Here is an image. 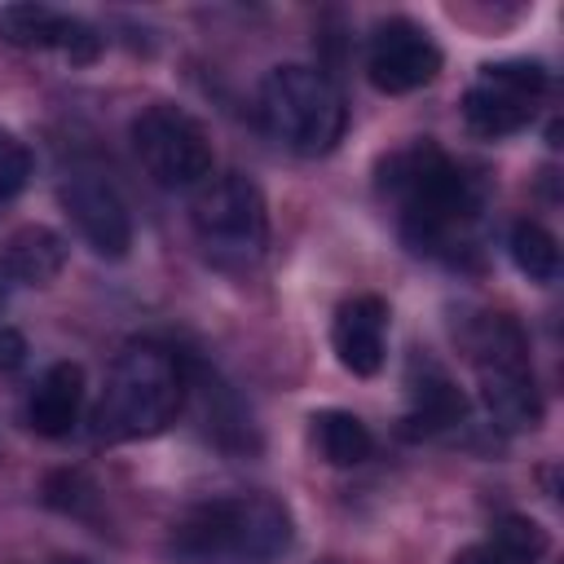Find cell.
I'll use <instances>...</instances> for the list:
<instances>
[{
    "label": "cell",
    "mask_w": 564,
    "mask_h": 564,
    "mask_svg": "<svg viewBox=\"0 0 564 564\" xmlns=\"http://www.w3.org/2000/svg\"><path fill=\"white\" fill-rule=\"evenodd\" d=\"M379 194L397 212L401 238L436 260H458L480 225L485 185L432 141H414L379 163Z\"/></svg>",
    "instance_id": "1"
},
{
    "label": "cell",
    "mask_w": 564,
    "mask_h": 564,
    "mask_svg": "<svg viewBox=\"0 0 564 564\" xmlns=\"http://www.w3.org/2000/svg\"><path fill=\"white\" fill-rule=\"evenodd\" d=\"M291 546V511L269 494H229L189 507L172 533L176 564H278Z\"/></svg>",
    "instance_id": "2"
},
{
    "label": "cell",
    "mask_w": 564,
    "mask_h": 564,
    "mask_svg": "<svg viewBox=\"0 0 564 564\" xmlns=\"http://www.w3.org/2000/svg\"><path fill=\"white\" fill-rule=\"evenodd\" d=\"M185 388L189 379L176 352H167L163 344H128L115 357L106 388L93 405L97 441L123 445V441L159 436L163 427L176 423L185 405Z\"/></svg>",
    "instance_id": "3"
},
{
    "label": "cell",
    "mask_w": 564,
    "mask_h": 564,
    "mask_svg": "<svg viewBox=\"0 0 564 564\" xmlns=\"http://www.w3.org/2000/svg\"><path fill=\"white\" fill-rule=\"evenodd\" d=\"M480 405L502 432H533L542 423V397L529 366V339L507 313H480L467 330Z\"/></svg>",
    "instance_id": "4"
},
{
    "label": "cell",
    "mask_w": 564,
    "mask_h": 564,
    "mask_svg": "<svg viewBox=\"0 0 564 564\" xmlns=\"http://www.w3.org/2000/svg\"><path fill=\"white\" fill-rule=\"evenodd\" d=\"M260 119L269 137L304 159L330 154L348 128V106L339 88L317 66H273L260 84Z\"/></svg>",
    "instance_id": "5"
},
{
    "label": "cell",
    "mask_w": 564,
    "mask_h": 564,
    "mask_svg": "<svg viewBox=\"0 0 564 564\" xmlns=\"http://www.w3.org/2000/svg\"><path fill=\"white\" fill-rule=\"evenodd\" d=\"M203 256L220 269H251L269 247V207L247 172H212L189 203Z\"/></svg>",
    "instance_id": "6"
},
{
    "label": "cell",
    "mask_w": 564,
    "mask_h": 564,
    "mask_svg": "<svg viewBox=\"0 0 564 564\" xmlns=\"http://www.w3.org/2000/svg\"><path fill=\"white\" fill-rule=\"evenodd\" d=\"M132 150L163 189H198L216 167L203 123L172 101H154L132 119Z\"/></svg>",
    "instance_id": "7"
},
{
    "label": "cell",
    "mask_w": 564,
    "mask_h": 564,
    "mask_svg": "<svg viewBox=\"0 0 564 564\" xmlns=\"http://www.w3.org/2000/svg\"><path fill=\"white\" fill-rule=\"evenodd\" d=\"M551 79L538 62H489L463 93V123L485 137L502 141L533 123Z\"/></svg>",
    "instance_id": "8"
},
{
    "label": "cell",
    "mask_w": 564,
    "mask_h": 564,
    "mask_svg": "<svg viewBox=\"0 0 564 564\" xmlns=\"http://www.w3.org/2000/svg\"><path fill=\"white\" fill-rule=\"evenodd\" d=\"M57 198H62L70 225L79 229V238L97 256H106V260H123L128 256V247H132V216H128L123 194L115 189V181L101 167H88V163L66 167L62 181H57Z\"/></svg>",
    "instance_id": "9"
},
{
    "label": "cell",
    "mask_w": 564,
    "mask_h": 564,
    "mask_svg": "<svg viewBox=\"0 0 564 564\" xmlns=\"http://www.w3.org/2000/svg\"><path fill=\"white\" fill-rule=\"evenodd\" d=\"M366 75L388 97L414 93L441 75V44L410 18H383L366 44Z\"/></svg>",
    "instance_id": "10"
},
{
    "label": "cell",
    "mask_w": 564,
    "mask_h": 564,
    "mask_svg": "<svg viewBox=\"0 0 564 564\" xmlns=\"http://www.w3.org/2000/svg\"><path fill=\"white\" fill-rule=\"evenodd\" d=\"M0 40L13 48H31V53H57L75 66H88L101 53V35L84 18L48 9V4H4Z\"/></svg>",
    "instance_id": "11"
},
{
    "label": "cell",
    "mask_w": 564,
    "mask_h": 564,
    "mask_svg": "<svg viewBox=\"0 0 564 564\" xmlns=\"http://www.w3.org/2000/svg\"><path fill=\"white\" fill-rule=\"evenodd\" d=\"M467 419V397L463 388L449 379L445 366H436L432 357H414L410 361V375H405V436H441V432H454L463 427Z\"/></svg>",
    "instance_id": "12"
},
{
    "label": "cell",
    "mask_w": 564,
    "mask_h": 564,
    "mask_svg": "<svg viewBox=\"0 0 564 564\" xmlns=\"http://www.w3.org/2000/svg\"><path fill=\"white\" fill-rule=\"evenodd\" d=\"M330 348L348 375H379L388 352V304L379 295H352L335 308L330 322Z\"/></svg>",
    "instance_id": "13"
},
{
    "label": "cell",
    "mask_w": 564,
    "mask_h": 564,
    "mask_svg": "<svg viewBox=\"0 0 564 564\" xmlns=\"http://www.w3.org/2000/svg\"><path fill=\"white\" fill-rule=\"evenodd\" d=\"M79 410H84V370L75 361H57L35 379L26 397V427L35 436L62 441L79 423Z\"/></svg>",
    "instance_id": "14"
},
{
    "label": "cell",
    "mask_w": 564,
    "mask_h": 564,
    "mask_svg": "<svg viewBox=\"0 0 564 564\" xmlns=\"http://www.w3.org/2000/svg\"><path fill=\"white\" fill-rule=\"evenodd\" d=\"M62 264H66V242L44 225H26L0 247V291L44 286L62 273Z\"/></svg>",
    "instance_id": "15"
},
{
    "label": "cell",
    "mask_w": 564,
    "mask_h": 564,
    "mask_svg": "<svg viewBox=\"0 0 564 564\" xmlns=\"http://www.w3.org/2000/svg\"><path fill=\"white\" fill-rule=\"evenodd\" d=\"M542 555H546L542 524H533L529 516H502L480 542L463 546L454 564H542Z\"/></svg>",
    "instance_id": "16"
},
{
    "label": "cell",
    "mask_w": 564,
    "mask_h": 564,
    "mask_svg": "<svg viewBox=\"0 0 564 564\" xmlns=\"http://www.w3.org/2000/svg\"><path fill=\"white\" fill-rule=\"evenodd\" d=\"M313 441H317V449H322V458L330 467H357V463H366L375 454L370 427L357 414H348V410L313 414Z\"/></svg>",
    "instance_id": "17"
},
{
    "label": "cell",
    "mask_w": 564,
    "mask_h": 564,
    "mask_svg": "<svg viewBox=\"0 0 564 564\" xmlns=\"http://www.w3.org/2000/svg\"><path fill=\"white\" fill-rule=\"evenodd\" d=\"M507 251L516 260V269L538 282V286H551L560 278V247H555V234L538 220H516L511 234H507Z\"/></svg>",
    "instance_id": "18"
},
{
    "label": "cell",
    "mask_w": 564,
    "mask_h": 564,
    "mask_svg": "<svg viewBox=\"0 0 564 564\" xmlns=\"http://www.w3.org/2000/svg\"><path fill=\"white\" fill-rule=\"evenodd\" d=\"M26 176H31V154H26V145H22L13 132L0 128V203H9V198L26 185Z\"/></svg>",
    "instance_id": "19"
},
{
    "label": "cell",
    "mask_w": 564,
    "mask_h": 564,
    "mask_svg": "<svg viewBox=\"0 0 564 564\" xmlns=\"http://www.w3.org/2000/svg\"><path fill=\"white\" fill-rule=\"evenodd\" d=\"M22 366H26V339L0 322V375H13Z\"/></svg>",
    "instance_id": "20"
}]
</instances>
